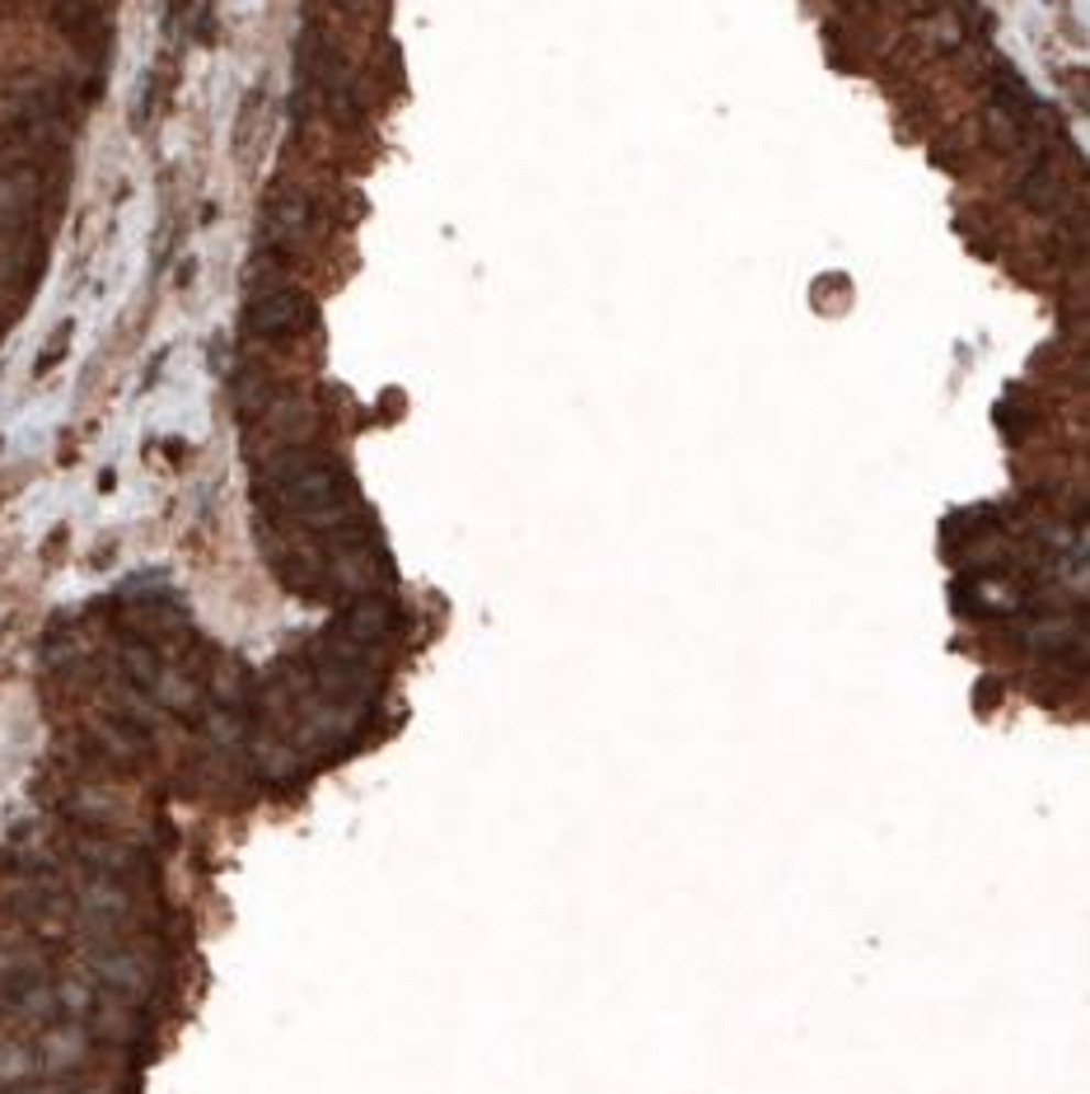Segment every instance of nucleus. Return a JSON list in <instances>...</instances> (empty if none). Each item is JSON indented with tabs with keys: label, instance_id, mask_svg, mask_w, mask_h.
Here are the masks:
<instances>
[{
	"label": "nucleus",
	"instance_id": "nucleus-6",
	"mask_svg": "<svg viewBox=\"0 0 1090 1094\" xmlns=\"http://www.w3.org/2000/svg\"><path fill=\"white\" fill-rule=\"evenodd\" d=\"M80 857L95 865L99 875H108V880H113V875H126V870L136 865L132 851L118 847V842H103V838H85V842H80Z\"/></svg>",
	"mask_w": 1090,
	"mask_h": 1094
},
{
	"label": "nucleus",
	"instance_id": "nucleus-5",
	"mask_svg": "<svg viewBox=\"0 0 1090 1094\" xmlns=\"http://www.w3.org/2000/svg\"><path fill=\"white\" fill-rule=\"evenodd\" d=\"M126 907H132V898H126L108 875H99L95 884L85 888V913H89V917H99V921H122Z\"/></svg>",
	"mask_w": 1090,
	"mask_h": 1094
},
{
	"label": "nucleus",
	"instance_id": "nucleus-3",
	"mask_svg": "<svg viewBox=\"0 0 1090 1094\" xmlns=\"http://www.w3.org/2000/svg\"><path fill=\"white\" fill-rule=\"evenodd\" d=\"M95 973H99L103 987L113 996H122V1001H145L151 996V969H145L136 954H126V950L95 954Z\"/></svg>",
	"mask_w": 1090,
	"mask_h": 1094
},
{
	"label": "nucleus",
	"instance_id": "nucleus-9",
	"mask_svg": "<svg viewBox=\"0 0 1090 1094\" xmlns=\"http://www.w3.org/2000/svg\"><path fill=\"white\" fill-rule=\"evenodd\" d=\"M33 1071H38V1057H33L29 1048H20V1043H0V1081H5V1085H20V1081H29Z\"/></svg>",
	"mask_w": 1090,
	"mask_h": 1094
},
{
	"label": "nucleus",
	"instance_id": "nucleus-8",
	"mask_svg": "<svg viewBox=\"0 0 1090 1094\" xmlns=\"http://www.w3.org/2000/svg\"><path fill=\"white\" fill-rule=\"evenodd\" d=\"M89 1015H95V1034L118 1038V1043H126V1038L141 1034V1025L132 1019V1010H122V1006H89Z\"/></svg>",
	"mask_w": 1090,
	"mask_h": 1094
},
{
	"label": "nucleus",
	"instance_id": "nucleus-2",
	"mask_svg": "<svg viewBox=\"0 0 1090 1094\" xmlns=\"http://www.w3.org/2000/svg\"><path fill=\"white\" fill-rule=\"evenodd\" d=\"M300 319H305L300 290L267 286V290H257L253 300H249V328H253V332H267V338H276V332H290Z\"/></svg>",
	"mask_w": 1090,
	"mask_h": 1094
},
{
	"label": "nucleus",
	"instance_id": "nucleus-4",
	"mask_svg": "<svg viewBox=\"0 0 1090 1094\" xmlns=\"http://www.w3.org/2000/svg\"><path fill=\"white\" fill-rule=\"evenodd\" d=\"M85 1052H89L85 1029H80V1025H57V1029L43 1034L38 1067H47V1071H70V1067L85 1062Z\"/></svg>",
	"mask_w": 1090,
	"mask_h": 1094
},
{
	"label": "nucleus",
	"instance_id": "nucleus-10",
	"mask_svg": "<svg viewBox=\"0 0 1090 1094\" xmlns=\"http://www.w3.org/2000/svg\"><path fill=\"white\" fill-rule=\"evenodd\" d=\"M10 1094H70V1090H62V1085H24L20 1081V1090H10Z\"/></svg>",
	"mask_w": 1090,
	"mask_h": 1094
},
{
	"label": "nucleus",
	"instance_id": "nucleus-7",
	"mask_svg": "<svg viewBox=\"0 0 1090 1094\" xmlns=\"http://www.w3.org/2000/svg\"><path fill=\"white\" fill-rule=\"evenodd\" d=\"M253 758H257V772H263L267 782H286V776H295V767H300V753L290 744H276V739H263V744L253 749Z\"/></svg>",
	"mask_w": 1090,
	"mask_h": 1094
},
{
	"label": "nucleus",
	"instance_id": "nucleus-1",
	"mask_svg": "<svg viewBox=\"0 0 1090 1094\" xmlns=\"http://www.w3.org/2000/svg\"><path fill=\"white\" fill-rule=\"evenodd\" d=\"M267 487L276 496V506L286 515H295L305 529H332L338 533L346 524V510H351V487H346V473L338 463H328L323 454H309V450H290L282 454L267 468Z\"/></svg>",
	"mask_w": 1090,
	"mask_h": 1094
}]
</instances>
